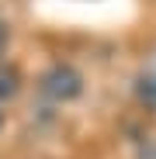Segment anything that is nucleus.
<instances>
[{
    "label": "nucleus",
    "instance_id": "f257e3e1",
    "mask_svg": "<svg viewBox=\"0 0 156 159\" xmlns=\"http://www.w3.org/2000/svg\"><path fill=\"white\" fill-rule=\"evenodd\" d=\"M42 93L49 100H56V104H66V100L83 93V76L76 73L73 66H66V62H56L42 76Z\"/></svg>",
    "mask_w": 156,
    "mask_h": 159
},
{
    "label": "nucleus",
    "instance_id": "7ed1b4c3",
    "mask_svg": "<svg viewBox=\"0 0 156 159\" xmlns=\"http://www.w3.org/2000/svg\"><path fill=\"white\" fill-rule=\"evenodd\" d=\"M17 87H21V73H17L14 66H7V62H0V100L14 97Z\"/></svg>",
    "mask_w": 156,
    "mask_h": 159
},
{
    "label": "nucleus",
    "instance_id": "20e7f679",
    "mask_svg": "<svg viewBox=\"0 0 156 159\" xmlns=\"http://www.w3.org/2000/svg\"><path fill=\"white\" fill-rule=\"evenodd\" d=\"M4 48H7V24L0 21V52H4Z\"/></svg>",
    "mask_w": 156,
    "mask_h": 159
},
{
    "label": "nucleus",
    "instance_id": "f03ea898",
    "mask_svg": "<svg viewBox=\"0 0 156 159\" xmlns=\"http://www.w3.org/2000/svg\"><path fill=\"white\" fill-rule=\"evenodd\" d=\"M135 97L146 107H156V66H146L135 76Z\"/></svg>",
    "mask_w": 156,
    "mask_h": 159
}]
</instances>
